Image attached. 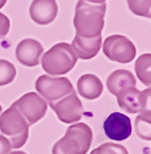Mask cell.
<instances>
[{
	"instance_id": "ffe728a7",
	"label": "cell",
	"mask_w": 151,
	"mask_h": 154,
	"mask_svg": "<svg viewBox=\"0 0 151 154\" xmlns=\"http://www.w3.org/2000/svg\"><path fill=\"white\" fill-rule=\"evenodd\" d=\"M90 154H129L127 148L122 144L116 143H105L93 149Z\"/></svg>"
},
{
	"instance_id": "ac0fdd59",
	"label": "cell",
	"mask_w": 151,
	"mask_h": 154,
	"mask_svg": "<svg viewBox=\"0 0 151 154\" xmlns=\"http://www.w3.org/2000/svg\"><path fill=\"white\" fill-rule=\"evenodd\" d=\"M16 76V68L9 60L0 59V86L10 84Z\"/></svg>"
},
{
	"instance_id": "277c9868",
	"label": "cell",
	"mask_w": 151,
	"mask_h": 154,
	"mask_svg": "<svg viewBox=\"0 0 151 154\" xmlns=\"http://www.w3.org/2000/svg\"><path fill=\"white\" fill-rule=\"evenodd\" d=\"M0 131L9 137L11 148L17 149L26 143L30 125L14 106H11L3 113H0Z\"/></svg>"
},
{
	"instance_id": "ba28073f",
	"label": "cell",
	"mask_w": 151,
	"mask_h": 154,
	"mask_svg": "<svg viewBox=\"0 0 151 154\" xmlns=\"http://www.w3.org/2000/svg\"><path fill=\"white\" fill-rule=\"evenodd\" d=\"M50 107L54 110L58 119L61 122L69 125L79 122L85 113L84 105L80 101L79 96L76 95V93H75V90L60 99L59 101L54 102V104H50Z\"/></svg>"
},
{
	"instance_id": "d6986e66",
	"label": "cell",
	"mask_w": 151,
	"mask_h": 154,
	"mask_svg": "<svg viewBox=\"0 0 151 154\" xmlns=\"http://www.w3.org/2000/svg\"><path fill=\"white\" fill-rule=\"evenodd\" d=\"M129 10L138 16L149 17L151 16V0H127Z\"/></svg>"
},
{
	"instance_id": "5bb4252c",
	"label": "cell",
	"mask_w": 151,
	"mask_h": 154,
	"mask_svg": "<svg viewBox=\"0 0 151 154\" xmlns=\"http://www.w3.org/2000/svg\"><path fill=\"white\" fill-rule=\"evenodd\" d=\"M135 84H136L135 76L129 70L125 69L113 72L107 78V88L112 95H117L123 89L135 86Z\"/></svg>"
},
{
	"instance_id": "4316f807",
	"label": "cell",
	"mask_w": 151,
	"mask_h": 154,
	"mask_svg": "<svg viewBox=\"0 0 151 154\" xmlns=\"http://www.w3.org/2000/svg\"><path fill=\"white\" fill-rule=\"evenodd\" d=\"M0 113H1V105H0Z\"/></svg>"
},
{
	"instance_id": "2e32d148",
	"label": "cell",
	"mask_w": 151,
	"mask_h": 154,
	"mask_svg": "<svg viewBox=\"0 0 151 154\" xmlns=\"http://www.w3.org/2000/svg\"><path fill=\"white\" fill-rule=\"evenodd\" d=\"M135 73L139 80L150 88L151 85V54L145 53L135 62Z\"/></svg>"
},
{
	"instance_id": "d4e9b609",
	"label": "cell",
	"mask_w": 151,
	"mask_h": 154,
	"mask_svg": "<svg viewBox=\"0 0 151 154\" xmlns=\"http://www.w3.org/2000/svg\"><path fill=\"white\" fill-rule=\"evenodd\" d=\"M5 4H6V0H0V9L4 8V6H5Z\"/></svg>"
},
{
	"instance_id": "7a4b0ae2",
	"label": "cell",
	"mask_w": 151,
	"mask_h": 154,
	"mask_svg": "<svg viewBox=\"0 0 151 154\" xmlns=\"http://www.w3.org/2000/svg\"><path fill=\"white\" fill-rule=\"evenodd\" d=\"M92 143V131L86 123L71 125L54 144L52 154H86Z\"/></svg>"
},
{
	"instance_id": "3957f363",
	"label": "cell",
	"mask_w": 151,
	"mask_h": 154,
	"mask_svg": "<svg viewBox=\"0 0 151 154\" xmlns=\"http://www.w3.org/2000/svg\"><path fill=\"white\" fill-rule=\"evenodd\" d=\"M78 62L69 43L60 42L54 45L48 52L42 54V68L49 75H64L69 73Z\"/></svg>"
},
{
	"instance_id": "8fae6325",
	"label": "cell",
	"mask_w": 151,
	"mask_h": 154,
	"mask_svg": "<svg viewBox=\"0 0 151 154\" xmlns=\"http://www.w3.org/2000/svg\"><path fill=\"white\" fill-rule=\"evenodd\" d=\"M58 14L55 0H33L30 6V16L38 25H48L53 22Z\"/></svg>"
},
{
	"instance_id": "4fadbf2b",
	"label": "cell",
	"mask_w": 151,
	"mask_h": 154,
	"mask_svg": "<svg viewBox=\"0 0 151 154\" xmlns=\"http://www.w3.org/2000/svg\"><path fill=\"white\" fill-rule=\"evenodd\" d=\"M78 91L82 97L87 100H95L102 95L103 84L97 75L84 74L78 80Z\"/></svg>"
},
{
	"instance_id": "52a82bcc",
	"label": "cell",
	"mask_w": 151,
	"mask_h": 154,
	"mask_svg": "<svg viewBox=\"0 0 151 154\" xmlns=\"http://www.w3.org/2000/svg\"><path fill=\"white\" fill-rule=\"evenodd\" d=\"M12 106L22 115L30 126L43 119L47 112V102L37 93H27L22 95L12 104Z\"/></svg>"
},
{
	"instance_id": "6da1fadb",
	"label": "cell",
	"mask_w": 151,
	"mask_h": 154,
	"mask_svg": "<svg viewBox=\"0 0 151 154\" xmlns=\"http://www.w3.org/2000/svg\"><path fill=\"white\" fill-rule=\"evenodd\" d=\"M106 4H91L79 0L75 8L74 26L76 35L84 38H95L102 33L105 26Z\"/></svg>"
},
{
	"instance_id": "603a6c76",
	"label": "cell",
	"mask_w": 151,
	"mask_h": 154,
	"mask_svg": "<svg viewBox=\"0 0 151 154\" xmlns=\"http://www.w3.org/2000/svg\"><path fill=\"white\" fill-rule=\"evenodd\" d=\"M10 150H11V144L9 139L0 134V154H9Z\"/></svg>"
},
{
	"instance_id": "30bf717a",
	"label": "cell",
	"mask_w": 151,
	"mask_h": 154,
	"mask_svg": "<svg viewBox=\"0 0 151 154\" xmlns=\"http://www.w3.org/2000/svg\"><path fill=\"white\" fill-rule=\"evenodd\" d=\"M43 54V46L33 38H25L16 47L17 60L26 67H36Z\"/></svg>"
},
{
	"instance_id": "9a60e30c",
	"label": "cell",
	"mask_w": 151,
	"mask_h": 154,
	"mask_svg": "<svg viewBox=\"0 0 151 154\" xmlns=\"http://www.w3.org/2000/svg\"><path fill=\"white\" fill-rule=\"evenodd\" d=\"M118 105L129 113L140 112V91L135 86L125 88L117 95Z\"/></svg>"
},
{
	"instance_id": "cb8c5ba5",
	"label": "cell",
	"mask_w": 151,
	"mask_h": 154,
	"mask_svg": "<svg viewBox=\"0 0 151 154\" xmlns=\"http://www.w3.org/2000/svg\"><path fill=\"white\" fill-rule=\"evenodd\" d=\"M86 2H89L91 4H102L106 2V0H86Z\"/></svg>"
},
{
	"instance_id": "7402d4cb",
	"label": "cell",
	"mask_w": 151,
	"mask_h": 154,
	"mask_svg": "<svg viewBox=\"0 0 151 154\" xmlns=\"http://www.w3.org/2000/svg\"><path fill=\"white\" fill-rule=\"evenodd\" d=\"M9 30H10V20L7 19V16L0 12V38L5 37L9 33Z\"/></svg>"
},
{
	"instance_id": "8992f818",
	"label": "cell",
	"mask_w": 151,
	"mask_h": 154,
	"mask_svg": "<svg viewBox=\"0 0 151 154\" xmlns=\"http://www.w3.org/2000/svg\"><path fill=\"white\" fill-rule=\"evenodd\" d=\"M103 53L113 62L129 63L136 56V48L134 43L122 35H112L106 38L103 43Z\"/></svg>"
},
{
	"instance_id": "44dd1931",
	"label": "cell",
	"mask_w": 151,
	"mask_h": 154,
	"mask_svg": "<svg viewBox=\"0 0 151 154\" xmlns=\"http://www.w3.org/2000/svg\"><path fill=\"white\" fill-rule=\"evenodd\" d=\"M150 97H151V90L150 88L145 89L144 91H140V112H150Z\"/></svg>"
},
{
	"instance_id": "9c48e42d",
	"label": "cell",
	"mask_w": 151,
	"mask_h": 154,
	"mask_svg": "<svg viewBox=\"0 0 151 154\" xmlns=\"http://www.w3.org/2000/svg\"><path fill=\"white\" fill-rule=\"evenodd\" d=\"M106 136L113 140H124L132 134V121L129 116L120 112H113L103 123Z\"/></svg>"
},
{
	"instance_id": "5b68a950",
	"label": "cell",
	"mask_w": 151,
	"mask_h": 154,
	"mask_svg": "<svg viewBox=\"0 0 151 154\" xmlns=\"http://www.w3.org/2000/svg\"><path fill=\"white\" fill-rule=\"evenodd\" d=\"M36 90L48 104H54L74 91L70 80L64 76L41 75L36 82Z\"/></svg>"
},
{
	"instance_id": "e0dca14e",
	"label": "cell",
	"mask_w": 151,
	"mask_h": 154,
	"mask_svg": "<svg viewBox=\"0 0 151 154\" xmlns=\"http://www.w3.org/2000/svg\"><path fill=\"white\" fill-rule=\"evenodd\" d=\"M135 130L139 137L143 139H151V130H150V112L140 113L135 120Z\"/></svg>"
},
{
	"instance_id": "7c38bea8",
	"label": "cell",
	"mask_w": 151,
	"mask_h": 154,
	"mask_svg": "<svg viewBox=\"0 0 151 154\" xmlns=\"http://www.w3.org/2000/svg\"><path fill=\"white\" fill-rule=\"evenodd\" d=\"M101 46H102V37L101 36L95 38H84L76 35L74 37L70 47L75 56H76V58L92 59L99 52Z\"/></svg>"
},
{
	"instance_id": "484cf974",
	"label": "cell",
	"mask_w": 151,
	"mask_h": 154,
	"mask_svg": "<svg viewBox=\"0 0 151 154\" xmlns=\"http://www.w3.org/2000/svg\"><path fill=\"white\" fill-rule=\"evenodd\" d=\"M9 154H27V153H25V152H20V150H16V152H11Z\"/></svg>"
}]
</instances>
